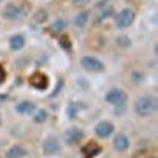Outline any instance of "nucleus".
<instances>
[{"instance_id": "obj_9", "label": "nucleus", "mask_w": 158, "mask_h": 158, "mask_svg": "<svg viewBox=\"0 0 158 158\" xmlns=\"http://www.w3.org/2000/svg\"><path fill=\"white\" fill-rule=\"evenodd\" d=\"M84 139V131L77 127H73L70 130L65 131L63 135V142L67 144V146H76L77 142H81Z\"/></svg>"}, {"instance_id": "obj_10", "label": "nucleus", "mask_w": 158, "mask_h": 158, "mask_svg": "<svg viewBox=\"0 0 158 158\" xmlns=\"http://www.w3.org/2000/svg\"><path fill=\"white\" fill-rule=\"evenodd\" d=\"M112 146H114L115 152H118V153H125V152L130 149L131 142H130V138H128L125 133H118V135H115L114 139H112Z\"/></svg>"}, {"instance_id": "obj_8", "label": "nucleus", "mask_w": 158, "mask_h": 158, "mask_svg": "<svg viewBox=\"0 0 158 158\" xmlns=\"http://www.w3.org/2000/svg\"><path fill=\"white\" fill-rule=\"evenodd\" d=\"M114 131H115V127H114V123H112L111 120H100V122L95 125V128H94L95 136L100 138V139H108V138H111V136L114 135Z\"/></svg>"}, {"instance_id": "obj_20", "label": "nucleus", "mask_w": 158, "mask_h": 158, "mask_svg": "<svg viewBox=\"0 0 158 158\" xmlns=\"http://www.w3.org/2000/svg\"><path fill=\"white\" fill-rule=\"evenodd\" d=\"M98 150H100V149H98V147L95 146L94 142H92V144H89L87 147H84V153H85L87 156H94V155H95V153H97Z\"/></svg>"}, {"instance_id": "obj_18", "label": "nucleus", "mask_w": 158, "mask_h": 158, "mask_svg": "<svg viewBox=\"0 0 158 158\" xmlns=\"http://www.w3.org/2000/svg\"><path fill=\"white\" fill-rule=\"evenodd\" d=\"M144 79H146V74H144L141 70H133V71L130 73V82H131V84H135V85L142 84V82H144Z\"/></svg>"}, {"instance_id": "obj_13", "label": "nucleus", "mask_w": 158, "mask_h": 158, "mask_svg": "<svg viewBox=\"0 0 158 158\" xmlns=\"http://www.w3.org/2000/svg\"><path fill=\"white\" fill-rule=\"evenodd\" d=\"M30 84L38 90H46L48 89V77H46V74L35 73L32 76V79H30Z\"/></svg>"}, {"instance_id": "obj_2", "label": "nucleus", "mask_w": 158, "mask_h": 158, "mask_svg": "<svg viewBox=\"0 0 158 158\" xmlns=\"http://www.w3.org/2000/svg\"><path fill=\"white\" fill-rule=\"evenodd\" d=\"M136 18V13L131 10V8H123L118 13L114 15V22H115V27L118 30H127L128 27H131L135 22Z\"/></svg>"}, {"instance_id": "obj_17", "label": "nucleus", "mask_w": 158, "mask_h": 158, "mask_svg": "<svg viewBox=\"0 0 158 158\" xmlns=\"http://www.w3.org/2000/svg\"><path fill=\"white\" fill-rule=\"evenodd\" d=\"M81 109H84V103H70L68 104V109H67L70 120H76V118L79 117Z\"/></svg>"}, {"instance_id": "obj_14", "label": "nucleus", "mask_w": 158, "mask_h": 158, "mask_svg": "<svg viewBox=\"0 0 158 158\" xmlns=\"http://www.w3.org/2000/svg\"><path fill=\"white\" fill-rule=\"evenodd\" d=\"M89 19H90V11H81V13H77V15L74 16V25H76V29H79V30H82V29H85V25H87V22H89Z\"/></svg>"}, {"instance_id": "obj_19", "label": "nucleus", "mask_w": 158, "mask_h": 158, "mask_svg": "<svg viewBox=\"0 0 158 158\" xmlns=\"http://www.w3.org/2000/svg\"><path fill=\"white\" fill-rule=\"evenodd\" d=\"M32 117H33V122L35 123H44L48 120V117H49V112L46 109H36Z\"/></svg>"}, {"instance_id": "obj_23", "label": "nucleus", "mask_w": 158, "mask_h": 158, "mask_svg": "<svg viewBox=\"0 0 158 158\" xmlns=\"http://www.w3.org/2000/svg\"><path fill=\"white\" fill-rule=\"evenodd\" d=\"M3 79H5V71H3L2 67H0V82H3Z\"/></svg>"}, {"instance_id": "obj_15", "label": "nucleus", "mask_w": 158, "mask_h": 158, "mask_svg": "<svg viewBox=\"0 0 158 158\" xmlns=\"http://www.w3.org/2000/svg\"><path fill=\"white\" fill-rule=\"evenodd\" d=\"M27 155V150H25L22 146H11L6 152H5V158H24Z\"/></svg>"}, {"instance_id": "obj_4", "label": "nucleus", "mask_w": 158, "mask_h": 158, "mask_svg": "<svg viewBox=\"0 0 158 158\" xmlns=\"http://www.w3.org/2000/svg\"><path fill=\"white\" fill-rule=\"evenodd\" d=\"M104 101L108 104L114 108H118V106H125V103L128 101V95L123 89H118V87H112L106 92L104 95Z\"/></svg>"}, {"instance_id": "obj_24", "label": "nucleus", "mask_w": 158, "mask_h": 158, "mask_svg": "<svg viewBox=\"0 0 158 158\" xmlns=\"http://www.w3.org/2000/svg\"><path fill=\"white\" fill-rule=\"evenodd\" d=\"M0 127H2V117H0Z\"/></svg>"}, {"instance_id": "obj_12", "label": "nucleus", "mask_w": 158, "mask_h": 158, "mask_svg": "<svg viewBox=\"0 0 158 158\" xmlns=\"http://www.w3.org/2000/svg\"><path fill=\"white\" fill-rule=\"evenodd\" d=\"M8 46L13 52H19L24 49L25 46V36L22 33H15V35H11L10 40H8Z\"/></svg>"}, {"instance_id": "obj_7", "label": "nucleus", "mask_w": 158, "mask_h": 158, "mask_svg": "<svg viewBox=\"0 0 158 158\" xmlns=\"http://www.w3.org/2000/svg\"><path fill=\"white\" fill-rule=\"evenodd\" d=\"M115 15V8L109 0H101L97 3V22H103Z\"/></svg>"}, {"instance_id": "obj_11", "label": "nucleus", "mask_w": 158, "mask_h": 158, "mask_svg": "<svg viewBox=\"0 0 158 158\" xmlns=\"http://www.w3.org/2000/svg\"><path fill=\"white\" fill-rule=\"evenodd\" d=\"M36 104L30 100H24V101H19L16 106H15V111L21 115H33V112L36 111Z\"/></svg>"}, {"instance_id": "obj_6", "label": "nucleus", "mask_w": 158, "mask_h": 158, "mask_svg": "<svg viewBox=\"0 0 158 158\" xmlns=\"http://www.w3.org/2000/svg\"><path fill=\"white\" fill-rule=\"evenodd\" d=\"M79 63H81L82 70H85L89 73H101L104 70V63L100 59L94 57V56H84V57H81Z\"/></svg>"}, {"instance_id": "obj_3", "label": "nucleus", "mask_w": 158, "mask_h": 158, "mask_svg": "<svg viewBox=\"0 0 158 158\" xmlns=\"http://www.w3.org/2000/svg\"><path fill=\"white\" fill-rule=\"evenodd\" d=\"M25 15H27V10H25L24 5L21 3H6L2 10V16L6 19V21H21L25 18Z\"/></svg>"}, {"instance_id": "obj_22", "label": "nucleus", "mask_w": 158, "mask_h": 158, "mask_svg": "<svg viewBox=\"0 0 158 158\" xmlns=\"http://www.w3.org/2000/svg\"><path fill=\"white\" fill-rule=\"evenodd\" d=\"M90 2H92V0H73V5H74L76 8H84V6H87Z\"/></svg>"}, {"instance_id": "obj_25", "label": "nucleus", "mask_w": 158, "mask_h": 158, "mask_svg": "<svg viewBox=\"0 0 158 158\" xmlns=\"http://www.w3.org/2000/svg\"><path fill=\"white\" fill-rule=\"evenodd\" d=\"M2 2H3V0H0V3H2Z\"/></svg>"}, {"instance_id": "obj_21", "label": "nucleus", "mask_w": 158, "mask_h": 158, "mask_svg": "<svg viewBox=\"0 0 158 158\" xmlns=\"http://www.w3.org/2000/svg\"><path fill=\"white\" fill-rule=\"evenodd\" d=\"M115 41H117L118 46H122V48H130V46H131V41H130L128 36H118Z\"/></svg>"}, {"instance_id": "obj_5", "label": "nucleus", "mask_w": 158, "mask_h": 158, "mask_svg": "<svg viewBox=\"0 0 158 158\" xmlns=\"http://www.w3.org/2000/svg\"><path fill=\"white\" fill-rule=\"evenodd\" d=\"M41 150L44 155L48 156H52V155H57L62 152V144H60V139L56 136V135H51L48 138H44L43 141V146H41Z\"/></svg>"}, {"instance_id": "obj_1", "label": "nucleus", "mask_w": 158, "mask_h": 158, "mask_svg": "<svg viewBox=\"0 0 158 158\" xmlns=\"http://www.w3.org/2000/svg\"><path fill=\"white\" fill-rule=\"evenodd\" d=\"M158 109V100L155 95L152 94H146V95H141L136 101H135V106L133 111L138 117L141 118H149L152 117Z\"/></svg>"}, {"instance_id": "obj_16", "label": "nucleus", "mask_w": 158, "mask_h": 158, "mask_svg": "<svg viewBox=\"0 0 158 158\" xmlns=\"http://www.w3.org/2000/svg\"><path fill=\"white\" fill-rule=\"evenodd\" d=\"M67 27H68V21L67 19H63V18H59V19H56L54 22H52L51 25H49V29H51V32L52 33H62V32H65L67 30Z\"/></svg>"}]
</instances>
